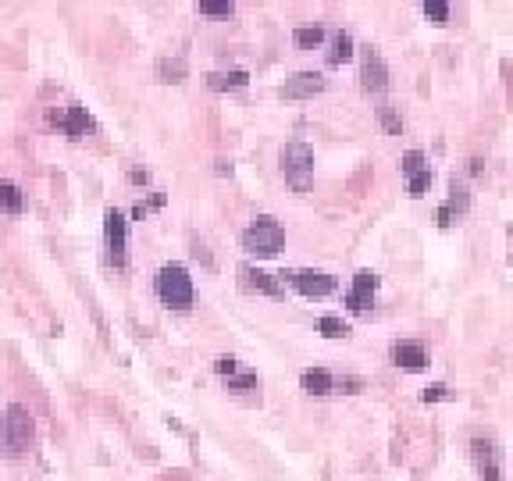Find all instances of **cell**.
<instances>
[{"instance_id": "18", "label": "cell", "mask_w": 513, "mask_h": 481, "mask_svg": "<svg viewBox=\"0 0 513 481\" xmlns=\"http://www.w3.org/2000/svg\"><path fill=\"white\" fill-rule=\"evenodd\" d=\"M293 40H296L300 50H314V47L325 43V29H318V26H300V29L293 33Z\"/></svg>"}, {"instance_id": "28", "label": "cell", "mask_w": 513, "mask_h": 481, "mask_svg": "<svg viewBox=\"0 0 513 481\" xmlns=\"http://www.w3.org/2000/svg\"><path fill=\"white\" fill-rule=\"evenodd\" d=\"M214 371H217L221 378H232V374L239 371V360H232V357H217V360H214Z\"/></svg>"}, {"instance_id": "29", "label": "cell", "mask_w": 513, "mask_h": 481, "mask_svg": "<svg viewBox=\"0 0 513 481\" xmlns=\"http://www.w3.org/2000/svg\"><path fill=\"white\" fill-rule=\"evenodd\" d=\"M446 396H449V389H446V385H431V389H424V403H428V399L435 403V399H446Z\"/></svg>"}, {"instance_id": "8", "label": "cell", "mask_w": 513, "mask_h": 481, "mask_svg": "<svg viewBox=\"0 0 513 481\" xmlns=\"http://www.w3.org/2000/svg\"><path fill=\"white\" fill-rule=\"evenodd\" d=\"M374 293H378V275L374 271H360L353 279L350 293H346V307L357 310V314H364L367 307H374Z\"/></svg>"}, {"instance_id": "5", "label": "cell", "mask_w": 513, "mask_h": 481, "mask_svg": "<svg viewBox=\"0 0 513 481\" xmlns=\"http://www.w3.org/2000/svg\"><path fill=\"white\" fill-rule=\"evenodd\" d=\"M360 86L367 93H385L389 90V68L382 61V54L374 47H364V61H360Z\"/></svg>"}, {"instance_id": "24", "label": "cell", "mask_w": 513, "mask_h": 481, "mask_svg": "<svg viewBox=\"0 0 513 481\" xmlns=\"http://www.w3.org/2000/svg\"><path fill=\"white\" fill-rule=\"evenodd\" d=\"M424 15H428L435 26H446V22H449V4H442V0H424Z\"/></svg>"}, {"instance_id": "11", "label": "cell", "mask_w": 513, "mask_h": 481, "mask_svg": "<svg viewBox=\"0 0 513 481\" xmlns=\"http://www.w3.org/2000/svg\"><path fill=\"white\" fill-rule=\"evenodd\" d=\"M392 360H396L399 367H406V371H424V367H428V350H424L421 342L403 339V342L392 346Z\"/></svg>"}, {"instance_id": "16", "label": "cell", "mask_w": 513, "mask_h": 481, "mask_svg": "<svg viewBox=\"0 0 513 481\" xmlns=\"http://www.w3.org/2000/svg\"><path fill=\"white\" fill-rule=\"evenodd\" d=\"M442 207H446L453 217H456V214H467V207H470V193H467V185L453 178V182H449V200H446Z\"/></svg>"}, {"instance_id": "4", "label": "cell", "mask_w": 513, "mask_h": 481, "mask_svg": "<svg viewBox=\"0 0 513 481\" xmlns=\"http://www.w3.org/2000/svg\"><path fill=\"white\" fill-rule=\"evenodd\" d=\"M33 438H36V421H33V414H29L22 403H11L8 414H4V442H8L15 453H22V449L33 445Z\"/></svg>"}, {"instance_id": "26", "label": "cell", "mask_w": 513, "mask_h": 481, "mask_svg": "<svg viewBox=\"0 0 513 481\" xmlns=\"http://www.w3.org/2000/svg\"><path fill=\"white\" fill-rule=\"evenodd\" d=\"M403 171H406V175L428 171V164H424V153H421V150H410V153H403Z\"/></svg>"}, {"instance_id": "2", "label": "cell", "mask_w": 513, "mask_h": 481, "mask_svg": "<svg viewBox=\"0 0 513 481\" xmlns=\"http://www.w3.org/2000/svg\"><path fill=\"white\" fill-rule=\"evenodd\" d=\"M157 296H161V303L171 307V310H189V307H193V296H196L189 271H185L182 264H164V268L157 271Z\"/></svg>"}, {"instance_id": "21", "label": "cell", "mask_w": 513, "mask_h": 481, "mask_svg": "<svg viewBox=\"0 0 513 481\" xmlns=\"http://www.w3.org/2000/svg\"><path fill=\"white\" fill-rule=\"evenodd\" d=\"M157 72H161L164 82H182V79H185V61H182V58H164Z\"/></svg>"}, {"instance_id": "19", "label": "cell", "mask_w": 513, "mask_h": 481, "mask_svg": "<svg viewBox=\"0 0 513 481\" xmlns=\"http://www.w3.org/2000/svg\"><path fill=\"white\" fill-rule=\"evenodd\" d=\"M350 58H353V36H350V33H335L332 50H328V61H332V65H342V61H350Z\"/></svg>"}, {"instance_id": "9", "label": "cell", "mask_w": 513, "mask_h": 481, "mask_svg": "<svg viewBox=\"0 0 513 481\" xmlns=\"http://www.w3.org/2000/svg\"><path fill=\"white\" fill-rule=\"evenodd\" d=\"M321 90H325V75H321V72H300V75L286 79L282 97H286V100H310V97H318Z\"/></svg>"}, {"instance_id": "15", "label": "cell", "mask_w": 513, "mask_h": 481, "mask_svg": "<svg viewBox=\"0 0 513 481\" xmlns=\"http://www.w3.org/2000/svg\"><path fill=\"white\" fill-rule=\"evenodd\" d=\"M207 82H210V90H242L246 82H249V75L242 72V68H232V72H210L207 75Z\"/></svg>"}, {"instance_id": "17", "label": "cell", "mask_w": 513, "mask_h": 481, "mask_svg": "<svg viewBox=\"0 0 513 481\" xmlns=\"http://www.w3.org/2000/svg\"><path fill=\"white\" fill-rule=\"evenodd\" d=\"M0 207H4L8 214H22L26 200H22V189L15 182H0Z\"/></svg>"}, {"instance_id": "10", "label": "cell", "mask_w": 513, "mask_h": 481, "mask_svg": "<svg viewBox=\"0 0 513 481\" xmlns=\"http://www.w3.org/2000/svg\"><path fill=\"white\" fill-rule=\"evenodd\" d=\"M289 279H293V286H296L303 296H310V300H321V296H332V293H335V279L325 275V271H293Z\"/></svg>"}, {"instance_id": "13", "label": "cell", "mask_w": 513, "mask_h": 481, "mask_svg": "<svg viewBox=\"0 0 513 481\" xmlns=\"http://www.w3.org/2000/svg\"><path fill=\"white\" fill-rule=\"evenodd\" d=\"M300 385H303V392H310V396H328L332 385H335V378H332L328 371H321V367H310V371L300 374Z\"/></svg>"}, {"instance_id": "25", "label": "cell", "mask_w": 513, "mask_h": 481, "mask_svg": "<svg viewBox=\"0 0 513 481\" xmlns=\"http://www.w3.org/2000/svg\"><path fill=\"white\" fill-rule=\"evenodd\" d=\"M378 121H382V129H385V132H392V136H399V132H403V118H399L396 111H389V107H382V111H378Z\"/></svg>"}, {"instance_id": "1", "label": "cell", "mask_w": 513, "mask_h": 481, "mask_svg": "<svg viewBox=\"0 0 513 481\" xmlns=\"http://www.w3.org/2000/svg\"><path fill=\"white\" fill-rule=\"evenodd\" d=\"M239 243H242V250L253 254V257H275V254L286 247V228H282L271 214H261V217H253V221L242 228Z\"/></svg>"}, {"instance_id": "3", "label": "cell", "mask_w": 513, "mask_h": 481, "mask_svg": "<svg viewBox=\"0 0 513 481\" xmlns=\"http://www.w3.org/2000/svg\"><path fill=\"white\" fill-rule=\"evenodd\" d=\"M282 175H286V182L296 193H307L310 178H314V150L307 143H300V139L286 143L282 146Z\"/></svg>"}, {"instance_id": "30", "label": "cell", "mask_w": 513, "mask_h": 481, "mask_svg": "<svg viewBox=\"0 0 513 481\" xmlns=\"http://www.w3.org/2000/svg\"><path fill=\"white\" fill-rule=\"evenodd\" d=\"M435 221H438L442 228H449V225H453V214H449L446 207H438V210H435Z\"/></svg>"}, {"instance_id": "22", "label": "cell", "mask_w": 513, "mask_h": 481, "mask_svg": "<svg viewBox=\"0 0 513 481\" xmlns=\"http://www.w3.org/2000/svg\"><path fill=\"white\" fill-rule=\"evenodd\" d=\"M228 382V392H246V389H261V378H256L253 371H235Z\"/></svg>"}, {"instance_id": "23", "label": "cell", "mask_w": 513, "mask_h": 481, "mask_svg": "<svg viewBox=\"0 0 513 481\" xmlns=\"http://www.w3.org/2000/svg\"><path fill=\"white\" fill-rule=\"evenodd\" d=\"M196 11L200 15H214V18H228L235 11V4H228V0H200Z\"/></svg>"}, {"instance_id": "20", "label": "cell", "mask_w": 513, "mask_h": 481, "mask_svg": "<svg viewBox=\"0 0 513 481\" xmlns=\"http://www.w3.org/2000/svg\"><path fill=\"white\" fill-rule=\"evenodd\" d=\"M318 332L328 335V339H346V335H350V325H346L342 318H335V314H325V318L318 321Z\"/></svg>"}, {"instance_id": "6", "label": "cell", "mask_w": 513, "mask_h": 481, "mask_svg": "<svg viewBox=\"0 0 513 481\" xmlns=\"http://www.w3.org/2000/svg\"><path fill=\"white\" fill-rule=\"evenodd\" d=\"M47 121H50V125H58V129H65L72 139H82V136L93 129V118L86 114V107H82V104H68L65 111H50V114H47Z\"/></svg>"}, {"instance_id": "12", "label": "cell", "mask_w": 513, "mask_h": 481, "mask_svg": "<svg viewBox=\"0 0 513 481\" xmlns=\"http://www.w3.org/2000/svg\"><path fill=\"white\" fill-rule=\"evenodd\" d=\"M239 279H242V286H246V289H253V293H264V296H282V286H279L271 275L256 271V268H242V271H239Z\"/></svg>"}, {"instance_id": "27", "label": "cell", "mask_w": 513, "mask_h": 481, "mask_svg": "<svg viewBox=\"0 0 513 481\" xmlns=\"http://www.w3.org/2000/svg\"><path fill=\"white\" fill-rule=\"evenodd\" d=\"M428 185H431V171H417V175H410V196H424Z\"/></svg>"}, {"instance_id": "7", "label": "cell", "mask_w": 513, "mask_h": 481, "mask_svg": "<svg viewBox=\"0 0 513 481\" xmlns=\"http://www.w3.org/2000/svg\"><path fill=\"white\" fill-rule=\"evenodd\" d=\"M104 239H107L111 264L122 268L125 264V217H122V210H107L104 214Z\"/></svg>"}, {"instance_id": "14", "label": "cell", "mask_w": 513, "mask_h": 481, "mask_svg": "<svg viewBox=\"0 0 513 481\" xmlns=\"http://www.w3.org/2000/svg\"><path fill=\"white\" fill-rule=\"evenodd\" d=\"M474 456H477V467H481V474L488 477V481H499V463H495V445L492 442H485V438H474Z\"/></svg>"}]
</instances>
